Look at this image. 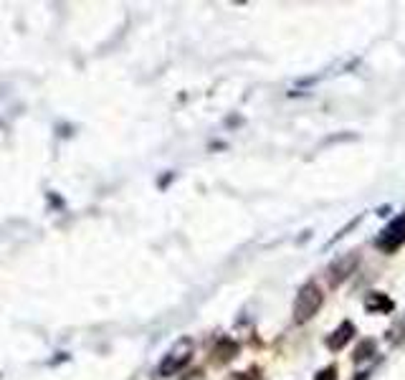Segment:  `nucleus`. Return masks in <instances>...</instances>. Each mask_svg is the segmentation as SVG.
<instances>
[{
  "label": "nucleus",
  "instance_id": "f257e3e1",
  "mask_svg": "<svg viewBox=\"0 0 405 380\" xmlns=\"http://www.w3.org/2000/svg\"><path fill=\"white\" fill-rule=\"evenodd\" d=\"M322 302H325V294L317 284H304L299 289L294 300V322L296 324H304L322 309Z\"/></svg>",
  "mask_w": 405,
  "mask_h": 380
},
{
  "label": "nucleus",
  "instance_id": "f03ea898",
  "mask_svg": "<svg viewBox=\"0 0 405 380\" xmlns=\"http://www.w3.org/2000/svg\"><path fill=\"white\" fill-rule=\"evenodd\" d=\"M360 264V254H347V256H339L337 262L330 264V269H327V281H330V287H339L347 276L355 271V266Z\"/></svg>",
  "mask_w": 405,
  "mask_h": 380
},
{
  "label": "nucleus",
  "instance_id": "7ed1b4c3",
  "mask_svg": "<svg viewBox=\"0 0 405 380\" xmlns=\"http://www.w3.org/2000/svg\"><path fill=\"white\" fill-rule=\"evenodd\" d=\"M403 241H405V213L398 216L395 221H390V226H385V231L377 238V249L395 251Z\"/></svg>",
  "mask_w": 405,
  "mask_h": 380
},
{
  "label": "nucleus",
  "instance_id": "20e7f679",
  "mask_svg": "<svg viewBox=\"0 0 405 380\" xmlns=\"http://www.w3.org/2000/svg\"><path fill=\"white\" fill-rule=\"evenodd\" d=\"M188 360H191V343H188V340H183V343L175 345V350H172L170 355L165 357V362L160 365V373L162 375H172L175 370L183 368Z\"/></svg>",
  "mask_w": 405,
  "mask_h": 380
},
{
  "label": "nucleus",
  "instance_id": "39448f33",
  "mask_svg": "<svg viewBox=\"0 0 405 380\" xmlns=\"http://www.w3.org/2000/svg\"><path fill=\"white\" fill-rule=\"evenodd\" d=\"M355 335V324L352 322H342L337 327V330L332 332L330 335V340H327V345H330L332 350H342L344 345L350 343V337Z\"/></svg>",
  "mask_w": 405,
  "mask_h": 380
},
{
  "label": "nucleus",
  "instance_id": "423d86ee",
  "mask_svg": "<svg viewBox=\"0 0 405 380\" xmlns=\"http://www.w3.org/2000/svg\"><path fill=\"white\" fill-rule=\"evenodd\" d=\"M387 340H390V345H403L405 343V314L393 324V327H390Z\"/></svg>",
  "mask_w": 405,
  "mask_h": 380
},
{
  "label": "nucleus",
  "instance_id": "0eeeda50",
  "mask_svg": "<svg viewBox=\"0 0 405 380\" xmlns=\"http://www.w3.org/2000/svg\"><path fill=\"white\" fill-rule=\"evenodd\" d=\"M368 309H382V312H387V309H393V302L385 300L382 294H370Z\"/></svg>",
  "mask_w": 405,
  "mask_h": 380
},
{
  "label": "nucleus",
  "instance_id": "6e6552de",
  "mask_svg": "<svg viewBox=\"0 0 405 380\" xmlns=\"http://www.w3.org/2000/svg\"><path fill=\"white\" fill-rule=\"evenodd\" d=\"M373 348H375V343H373V340H365V343L355 350V362H363L365 357H370L368 353H373Z\"/></svg>",
  "mask_w": 405,
  "mask_h": 380
},
{
  "label": "nucleus",
  "instance_id": "1a4fd4ad",
  "mask_svg": "<svg viewBox=\"0 0 405 380\" xmlns=\"http://www.w3.org/2000/svg\"><path fill=\"white\" fill-rule=\"evenodd\" d=\"M317 380H337V368H334V365H332V368H325Z\"/></svg>",
  "mask_w": 405,
  "mask_h": 380
}]
</instances>
